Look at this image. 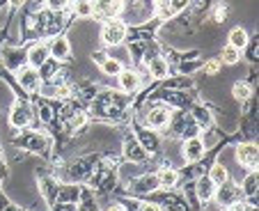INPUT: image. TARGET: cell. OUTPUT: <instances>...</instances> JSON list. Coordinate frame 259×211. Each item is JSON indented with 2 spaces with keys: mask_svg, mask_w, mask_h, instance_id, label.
<instances>
[{
  "mask_svg": "<svg viewBox=\"0 0 259 211\" xmlns=\"http://www.w3.org/2000/svg\"><path fill=\"white\" fill-rule=\"evenodd\" d=\"M241 51H236V49H232V46H227L225 51H223V55H220V62H225V64H236L241 60Z\"/></svg>",
  "mask_w": 259,
  "mask_h": 211,
  "instance_id": "cell-20",
  "label": "cell"
},
{
  "mask_svg": "<svg viewBox=\"0 0 259 211\" xmlns=\"http://www.w3.org/2000/svg\"><path fill=\"white\" fill-rule=\"evenodd\" d=\"M101 69H103V74H108V76H117L119 71H122V62L115 58H103Z\"/></svg>",
  "mask_w": 259,
  "mask_h": 211,
  "instance_id": "cell-15",
  "label": "cell"
},
{
  "mask_svg": "<svg viewBox=\"0 0 259 211\" xmlns=\"http://www.w3.org/2000/svg\"><path fill=\"white\" fill-rule=\"evenodd\" d=\"M19 85L28 92H39L41 88V76L37 74V69L34 67H25L19 71Z\"/></svg>",
  "mask_w": 259,
  "mask_h": 211,
  "instance_id": "cell-3",
  "label": "cell"
},
{
  "mask_svg": "<svg viewBox=\"0 0 259 211\" xmlns=\"http://www.w3.org/2000/svg\"><path fill=\"white\" fill-rule=\"evenodd\" d=\"M49 55H53L58 60H67L71 55V44H69L67 37H55L49 46Z\"/></svg>",
  "mask_w": 259,
  "mask_h": 211,
  "instance_id": "cell-6",
  "label": "cell"
},
{
  "mask_svg": "<svg viewBox=\"0 0 259 211\" xmlns=\"http://www.w3.org/2000/svg\"><path fill=\"white\" fill-rule=\"evenodd\" d=\"M236 161L241 163L243 167H250V170H257V147L250 143H243L236 147Z\"/></svg>",
  "mask_w": 259,
  "mask_h": 211,
  "instance_id": "cell-4",
  "label": "cell"
},
{
  "mask_svg": "<svg viewBox=\"0 0 259 211\" xmlns=\"http://www.w3.org/2000/svg\"><path fill=\"white\" fill-rule=\"evenodd\" d=\"M167 122H170V110L165 106H156V108H152L147 113V124L152 129H163Z\"/></svg>",
  "mask_w": 259,
  "mask_h": 211,
  "instance_id": "cell-5",
  "label": "cell"
},
{
  "mask_svg": "<svg viewBox=\"0 0 259 211\" xmlns=\"http://www.w3.org/2000/svg\"><path fill=\"white\" fill-rule=\"evenodd\" d=\"M149 74H152L154 78H165L167 76V62L163 58H154L152 62H149Z\"/></svg>",
  "mask_w": 259,
  "mask_h": 211,
  "instance_id": "cell-14",
  "label": "cell"
},
{
  "mask_svg": "<svg viewBox=\"0 0 259 211\" xmlns=\"http://www.w3.org/2000/svg\"><path fill=\"white\" fill-rule=\"evenodd\" d=\"M213 16H215V21H225V19H223V16H225V7H215Z\"/></svg>",
  "mask_w": 259,
  "mask_h": 211,
  "instance_id": "cell-25",
  "label": "cell"
},
{
  "mask_svg": "<svg viewBox=\"0 0 259 211\" xmlns=\"http://www.w3.org/2000/svg\"><path fill=\"white\" fill-rule=\"evenodd\" d=\"M73 12H76L78 19H88V16H92V3H90V0H76Z\"/></svg>",
  "mask_w": 259,
  "mask_h": 211,
  "instance_id": "cell-17",
  "label": "cell"
},
{
  "mask_svg": "<svg viewBox=\"0 0 259 211\" xmlns=\"http://www.w3.org/2000/svg\"><path fill=\"white\" fill-rule=\"evenodd\" d=\"M30 117H32V115H30V108H28V106H23V103H21V106H16V108L12 110V124H14L16 129L25 126V124L30 122Z\"/></svg>",
  "mask_w": 259,
  "mask_h": 211,
  "instance_id": "cell-12",
  "label": "cell"
},
{
  "mask_svg": "<svg viewBox=\"0 0 259 211\" xmlns=\"http://www.w3.org/2000/svg\"><path fill=\"white\" fill-rule=\"evenodd\" d=\"M106 211H126V206L124 204H113V206H108Z\"/></svg>",
  "mask_w": 259,
  "mask_h": 211,
  "instance_id": "cell-26",
  "label": "cell"
},
{
  "mask_svg": "<svg viewBox=\"0 0 259 211\" xmlns=\"http://www.w3.org/2000/svg\"><path fill=\"white\" fill-rule=\"evenodd\" d=\"M92 3V16L101 21H110L122 12V0H90Z\"/></svg>",
  "mask_w": 259,
  "mask_h": 211,
  "instance_id": "cell-2",
  "label": "cell"
},
{
  "mask_svg": "<svg viewBox=\"0 0 259 211\" xmlns=\"http://www.w3.org/2000/svg\"><path fill=\"white\" fill-rule=\"evenodd\" d=\"M119 78V88L124 90V92H136L138 88H140V76L136 74V71H131V69H126V71H119L117 74Z\"/></svg>",
  "mask_w": 259,
  "mask_h": 211,
  "instance_id": "cell-8",
  "label": "cell"
},
{
  "mask_svg": "<svg viewBox=\"0 0 259 211\" xmlns=\"http://www.w3.org/2000/svg\"><path fill=\"white\" fill-rule=\"evenodd\" d=\"M23 3H25V0H12V5H16V7L23 5Z\"/></svg>",
  "mask_w": 259,
  "mask_h": 211,
  "instance_id": "cell-27",
  "label": "cell"
},
{
  "mask_svg": "<svg viewBox=\"0 0 259 211\" xmlns=\"http://www.w3.org/2000/svg\"><path fill=\"white\" fill-rule=\"evenodd\" d=\"M46 3H49L51 10H62V7L67 5V0H46Z\"/></svg>",
  "mask_w": 259,
  "mask_h": 211,
  "instance_id": "cell-23",
  "label": "cell"
},
{
  "mask_svg": "<svg viewBox=\"0 0 259 211\" xmlns=\"http://www.w3.org/2000/svg\"><path fill=\"white\" fill-rule=\"evenodd\" d=\"M49 46H44V44H37V46H32L30 49V53H28V62H30V67H34V69H39V67H44L46 62H49Z\"/></svg>",
  "mask_w": 259,
  "mask_h": 211,
  "instance_id": "cell-7",
  "label": "cell"
},
{
  "mask_svg": "<svg viewBox=\"0 0 259 211\" xmlns=\"http://www.w3.org/2000/svg\"><path fill=\"white\" fill-rule=\"evenodd\" d=\"M234 211H236V209H234Z\"/></svg>",
  "mask_w": 259,
  "mask_h": 211,
  "instance_id": "cell-28",
  "label": "cell"
},
{
  "mask_svg": "<svg viewBox=\"0 0 259 211\" xmlns=\"http://www.w3.org/2000/svg\"><path fill=\"white\" fill-rule=\"evenodd\" d=\"M184 156H186V161H191V163L200 161V158L204 156V143H202L200 138H191L186 143V147H184Z\"/></svg>",
  "mask_w": 259,
  "mask_h": 211,
  "instance_id": "cell-9",
  "label": "cell"
},
{
  "mask_svg": "<svg viewBox=\"0 0 259 211\" xmlns=\"http://www.w3.org/2000/svg\"><path fill=\"white\" fill-rule=\"evenodd\" d=\"M227 39H230L227 46H232V49H236V51H243L245 46H248V32H245L243 28H232Z\"/></svg>",
  "mask_w": 259,
  "mask_h": 211,
  "instance_id": "cell-11",
  "label": "cell"
},
{
  "mask_svg": "<svg viewBox=\"0 0 259 211\" xmlns=\"http://www.w3.org/2000/svg\"><path fill=\"white\" fill-rule=\"evenodd\" d=\"M218 69H220V62H215V60H211L209 64H206V74H218Z\"/></svg>",
  "mask_w": 259,
  "mask_h": 211,
  "instance_id": "cell-22",
  "label": "cell"
},
{
  "mask_svg": "<svg viewBox=\"0 0 259 211\" xmlns=\"http://www.w3.org/2000/svg\"><path fill=\"white\" fill-rule=\"evenodd\" d=\"M101 39L103 44L108 46H119L124 39H126V23H122V21H106L101 28Z\"/></svg>",
  "mask_w": 259,
  "mask_h": 211,
  "instance_id": "cell-1",
  "label": "cell"
},
{
  "mask_svg": "<svg viewBox=\"0 0 259 211\" xmlns=\"http://www.w3.org/2000/svg\"><path fill=\"white\" fill-rule=\"evenodd\" d=\"M243 193H245L248 197H254V195H257V170L250 172L248 177H245V182H243Z\"/></svg>",
  "mask_w": 259,
  "mask_h": 211,
  "instance_id": "cell-16",
  "label": "cell"
},
{
  "mask_svg": "<svg viewBox=\"0 0 259 211\" xmlns=\"http://www.w3.org/2000/svg\"><path fill=\"white\" fill-rule=\"evenodd\" d=\"M158 186V179L156 177H145V179H140V191H154V188Z\"/></svg>",
  "mask_w": 259,
  "mask_h": 211,
  "instance_id": "cell-21",
  "label": "cell"
},
{
  "mask_svg": "<svg viewBox=\"0 0 259 211\" xmlns=\"http://www.w3.org/2000/svg\"><path fill=\"white\" fill-rule=\"evenodd\" d=\"M213 182H211L209 177L206 179H200V184H197V195L202 197V200H209L211 197V193H213Z\"/></svg>",
  "mask_w": 259,
  "mask_h": 211,
  "instance_id": "cell-18",
  "label": "cell"
},
{
  "mask_svg": "<svg viewBox=\"0 0 259 211\" xmlns=\"http://www.w3.org/2000/svg\"><path fill=\"white\" fill-rule=\"evenodd\" d=\"M209 179L213 182L215 188H218V186H225L227 179H230V170H227L223 163H215V165L209 170Z\"/></svg>",
  "mask_w": 259,
  "mask_h": 211,
  "instance_id": "cell-10",
  "label": "cell"
},
{
  "mask_svg": "<svg viewBox=\"0 0 259 211\" xmlns=\"http://www.w3.org/2000/svg\"><path fill=\"white\" fill-rule=\"evenodd\" d=\"M140 211H161V206L154 202H145V204H140Z\"/></svg>",
  "mask_w": 259,
  "mask_h": 211,
  "instance_id": "cell-24",
  "label": "cell"
},
{
  "mask_svg": "<svg viewBox=\"0 0 259 211\" xmlns=\"http://www.w3.org/2000/svg\"><path fill=\"white\" fill-rule=\"evenodd\" d=\"M232 92H234V99L245 101V99H250V94H252V88H250L248 83H236L234 88H232Z\"/></svg>",
  "mask_w": 259,
  "mask_h": 211,
  "instance_id": "cell-19",
  "label": "cell"
},
{
  "mask_svg": "<svg viewBox=\"0 0 259 211\" xmlns=\"http://www.w3.org/2000/svg\"><path fill=\"white\" fill-rule=\"evenodd\" d=\"M156 179H158V184H161V186L172 188V186H177V182H179V172H177L175 167H165V170L158 172Z\"/></svg>",
  "mask_w": 259,
  "mask_h": 211,
  "instance_id": "cell-13",
  "label": "cell"
}]
</instances>
